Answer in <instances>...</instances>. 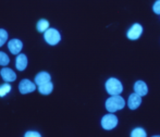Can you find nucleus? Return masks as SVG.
<instances>
[{
	"mask_svg": "<svg viewBox=\"0 0 160 137\" xmlns=\"http://www.w3.org/2000/svg\"><path fill=\"white\" fill-rule=\"evenodd\" d=\"M125 107V100L120 95H114L106 100V109L109 113H114Z\"/></svg>",
	"mask_w": 160,
	"mask_h": 137,
	"instance_id": "1",
	"label": "nucleus"
},
{
	"mask_svg": "<svg viewBox=\"0 0 160 137\" xmlns=\"http://www.w3.org/2000/svg\"><path fill=\"white\" fill-rule=\"evenodd\" d=\"M106 91L109 95L114 96V95H120L123 91V85L119 80L114 77H111L106 82Z\"/></svg>",
	"mask_w": 160,
	"mask_h": 137,
	"instance_id": "2",
	"label": "nucleus"
},
{
	"mask_svg": "<svg viewBox=\"0 0 160 137\" xmlns=\"http://www.w3.org/2000/svg\"><path fill=\"white\" fill-rule=\"evenodd\" d=\"M44 33H45L44 38L48 45L55 46V45H57L58 42L61 40V35H60V33L58 32L57 30H55V28H48V30H46Z\"/></svg>",
	"mask_w": 160,
	"mask_h": 137,
	"instance_id": "3",
	"label": "nucleus"
},
{
	"mask_svg": "<svg viewBox=\"0 0 160 137\" xmlns=\"http://www.w3.org/2000/svg\"><path fill=\"white\" fill-rule=\"evenodd\" d=\"M118 125V118L114 114H106L101 119V126L106 131H111Z\"/></svg>",
	"mask_w": 160,
	"mask_h": 137,
	"instance_id": "4",
	"label": "nucleus"
},
{
	"mask_svg": "<svg viewBox=\"0 0 160 137\" xmlns=\"http://www.w3.org/2000/svg\"><path fill=\"white\" fill-rule=\"evenodd\" d=\"M143 34V27H142L141 24L135 23L133 24L132 26L130 27V30L128 31V38L131 40H136L141 37V35Z\"/></svg>",
	"mask_w": 160,
	"mask_h": 137,
	"instance_id": "5",
	"label": "nucleus"
},
{
	"mask_svg": "<svg viewBox=\"0 0 160 137\" xmlns=\"http://www.w3.org/2000/svg\"><path fill=\"white\" fill-rule=\"evenodd\" d=\"M36 89V84L31 82L30 80H22L19 85V91L21 94H28L32 93Z\"/></svg>",
	"mask_w": 160,
	"mask_h": 137,
	"instance_id": "6",
	"label": "nucleus"
},
{
	"mask_svg": "<svg viewBox=\"0 0 160 137\" xmlns=\"http://www.w3.org/2000/svg\"><path fill=\"white\" fill-rule=\"evenodd\" d=\"M8 48L11 53H13V55H19V53L21 52L22 48H23V44H22L21 40L14 38V39H11L10 42H8Z\"/></svg>",
	"mask_w": 160,
	"mask_h": 137,
	"instance_id": "7",
	"label": "nucleus"
},
{
	"mask_svg": "<svg viewBox=\"0 0 160 137\" xmlns=\"http://www.w3.org/2000/svg\"><path fill=\"white\" fill-rule=\"evenodd\" d=\"M142 103V97L139 95H137L136 93L131 94L130 97H128V105L131 110H136L137 108L141 105Z\"/></svg>",
	"mask_w": 160,
	"mask_h": 137,
	"instance_id": "8",
	"label": "nucleus"
},
{
	"mask_svg": "<svg viewBox=\"0 0 160 137\" xmlns=\"http://www.w3.org/2000/svg\"><path fill=\"white\" fill-rule=\"evenodd\" d=\"M0 75L3 78V81H6L7 83L9 82H14L17 80V74H15L14 71H12L9 68H3L0 71Z\"/></svg>",
	"mask_w": 160,
	"mask_h": 137,
	"instance_id": "9",
	"label": "nucleus"
},
{
	"mask_svg": "<svg viewBox=\"0 0 160 137\" xmlns=\"http://www.w3.org/2000/svg\"><path fill=\"white\" fill-rule=\"evenodd\" d=\"M134 91L137 95H139L141 97H144V96L147 95L148 87L145 82H143V81H137L134 84Z\"/></svg>",
	"mask_w": 160,
	"mask_h": 137,
	"instance_id": "10",
	"label": "nucleus"
},
{
	"mask_svg": "<svg viewBox=\"0 0 160 137\" xmlns=\"http://www.w3.org/2000/svg\"><path fill=\"white\" fill-rule=\"evenodd\" d=\"M28 58L24 53H19L17 57V60H15V66L19 71H24L28 66Z\"/></svg>",
	"mask_w": 160,
	"mask_h": 137,
	"instance_id": "11",
	"label": "nucleus"
},
{
	"mask_svg": "<svg viewBox=\"0 0 160 137\" xmlns=\"http://www.w3.org/2000/svg\"><path fill=\"white\" fill-rule=\"evenodd\" d=\"M50 80H51V76L49 73H47V72H39L35 76V84L37 86H39V85H42L45 83L49 82Z\"/></svg>",
	"mask_w": 160,
	"mask_h": 137,
	"instance_id": "12",
	"label": "nucleus"
},
{
	"mask_svg": "<svg viewBox=\"0 0 160 137\" xmlns=\"http://www.w3.org/2000/svg\"><path fill=\"white\" fill-rule=\"evenodd\" d=\"M52 89H53V84L51 83V81H49V82L38 86V91H39V93L42 94V95H49V94L52 91Z\"/></svg>",
	"mask_w": 160,
	"mask_h": 137,
	"instance_id": "13",
	"label": "nucleus"
},
{
	"mask_svg": "<svg viewBox=\"0 0 160 137\" xmlns=\"http://www.w3.org/2000/svg\"><path fill=\"white\" fill-rule=\"evenodd\" d=\"M37 31L38 32H40V33H44L46 30H48L49 28V22L47 21V20H39L38 21V23H37Z\"/></svg>",
	"mask_w": 160,
	"mask_h": 137,
	"instance_id": "14",
	"label": "nucleus"
},
{
	"mask_svg": "<svg viewBox=\"0 0 160 137\" xmlns=\"http://www.w3.org/2000/svg\"><path fill=\"white\" fill-rule=\"evenodd\" d=\"M131 136L132 137H146L147 136V133H146L145 130L142 129V127H136V129H134L132 131Z\"/></svg>",
	"mask_w": 160,
	"mask_h": 137,
	"instance_id": "15",
	"label": "nucleus"
},
{
	"mask_svg": "<svg viewBox=\"0 0 160 137\" xmlns=\"http://www.w3.org/2000/svg\"><path fill=\"white\" fill-rule=\"evenodd\" d=\"M11 88H12V87H11L10 85L8 84V83L1 85V86H0V97H3V96H6L7 94L10 93Z\"/></svg>",
	"mask_w": 160,
	"mask_h": 137,
	"instance_id": "16",
	"label": "nucleus"
},
{
	"mask_svg": "<svg viewBox=\"0 0 160 137\" xmlns=\"http://www.w3.org/2000/svg\"><path fill=\"white\" fill-rule=\"evenodd\" d=\"M9 62H10V59H9V57L6 55L4 52H1L0 51V66H8Z\"/></svg>",
	"mask_w": 160,
	"mask_h": 137,
	"instance_id": "17",
	"label": "nucleus"
},
{
	"mask_svg": "<svg viewBox=\"0 0 160 137\" xmlns=\"http://www.w3.org/2000/svg\"><path fill=\"white\" fill-rule=\"evenodd\" d=\"M8 39V33H7L6 30L3 28H0V47L3 46V44L7 42Z\"/></svg>",
	"mask_w": 160,
	"mask_h": 137,
	"instance_id": "18",
	"label": "nucleus"
},
{
	"mask_svg": "<svg viewBox=\"0 0 160 137\" xmlns=\"http://www.w3.org/2000/svg\"><path fill=\"white\" fill-rule=\"evenodd\" d=\"M152 11H154L156 14H160V0H157L154 3V6H152Z\"/></svg>",
	"mask_w": 160,
	"mask_h": 137,
	"instance_id": "19",
	"label": "nucleus"
},
{
	"mask_svg": "<svg viewBox=\"0 0 160 137\" xmlns=\"http://www.w3.org/2000/svg\"><path fill=\"white\" fill-rule=\"evenodd\" d=\"M25 137H40L42 135H40L38 132H33V131H30V132H26L25 135H24Z\"/></svg>",
	"mask_w": 160,
	"mask_h": 137,
	"instance_id": "20",
	"label": "nucleus"
}]
</instances>
